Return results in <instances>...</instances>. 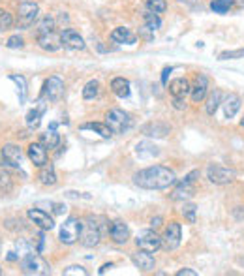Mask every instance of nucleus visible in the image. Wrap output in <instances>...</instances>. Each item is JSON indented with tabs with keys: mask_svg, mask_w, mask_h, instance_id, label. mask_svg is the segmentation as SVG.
Instances as JSON below:
<instances>
[{
	"mask_svg": "<svg viewBox=\"0 0 244 276\" xmlns=\"http://www.w3.org/2000/svg\"><path fill=\"white\" fill-rule=\"evenodd\" d=\"M134 182L145 190H165L177 182V175L173 169L165 165H151V168L137 171L134 175Z\"/></svg>",
	"mask_w": 244,
	"mask_h": 276,
	"instance_id": "nucleus-1",
	"label": "nucleus"
},
{
	"mask_svg": "<svg viewBox=\"0 0 244 276\" xmlns=\"http://www.w3.org/2000/svg\"><path fill=\"white\" fill-rule=\"evenodd\" d=\"M102 224H100V220H98L96 216H88L87 222L83 224V229H81V244L83 246H87V248H94V246H98L100 244V241H102Z\"/></svg>",
	"mask_w": 244,
	"mask_h": 276,
	"instance_id": "nucleus-2",
	"label": "nucleus"
},
{
	"mask_svg": "<svg viewBox=\"0 0 244 276\" xmlns=\"http://www.w3.org/2000/svg\"><path fill=\"white\" fill-rule=\"evenodd\" d=\"M21 271L25 274H34V276H45L51 272L47 261L40 255V252H30L25 257H21Z\"/></svg>",
	"mask_w": 244,
	"mask_h": 276,
	"instance_id": "nucleus-3",
	"label": "nucleus"
},
{
	"mask_svg": "<svg viewBox=\"0 0 244 276\" xmlns=\"http://www.w3.org/2000/svg\"><path fill=\"white\" fill-rule=\"evenodd\" d=\"M105 124L111 128L113 134H124L132 128V117L122 109H109L105 113Z\"/></svg>",
	"mask_w": 244,
	"mask_h": 276,
	"instance_id": "nucleus-4",
	"label": "nucleus"
},
{
	"mask_svg": "<svg viewBox=\"0 0 244 276\" xmlns=\"http://www.w3.org/2000/svg\"><path fill=\"white\" fill-rule=\"evenodd\" d=\"M81 229H83L81 220L76 218V216H70L64 224H62V226H60V233H59L60 243L76 244L77 241L81 238Z\"/></svg>",
	"mask_w": 244,
	"mask_h": 276,
	"instance_id": "nucleus-5",
	"label": "nucleus"
},
{
	"mask_svg": "<svg viewBox=\"0 0 244 276\" xmlns=\"http://www.w3.org/2000/svg\"><path fill=\"white\" fill-rule=\"evenodd\" d=\"M40 15V6L36 2H23L17 8V27L30 28Z\"/></svg>",
	"mask_w": 244,
	"mask_h": 276,
	"instance_id": "nucleus-6",
	"label": "nucleus"
},
{
	"mask_svg": "<svg viewBox=\"0 0 244 276\" xmlns=\"http://www.w3.org/2000/svg\"><path fill=\"white\" fill-rule=\"evenodd\" d=\"M180 241H182V228H180L179 222H169L165 231H163L162 237V248L167 250V252H173L180 246Z\"/></svg>",
	"mask_w": 244,
	"mask_h": 276,
	"instance_id": "nucleus-7",
	"label": "nucleus"
},
{
	"mask_svg": "<svg viewBox=\"0 0 244 276\" xmlns=\"http://www.w3.org/2000/svg\"><path fill=\"white\" fill-rule=\"evenodd\" d=\"M136 244L139 250H145V252L154 254V252H158V250L162 248V237L154 229H145V231H141L137 235Z\"/></svg>",
	"mask_w": 244,
	"mask_h": 276,
	"instance_id": "nucleus-8",
	"label": "nucleus"
},
{
	"mask_svg": "<svg viewBox=\"0 0 244 276\" xmlns=\"http://www.w3.org/2000/svg\"><path fill=\"white\" fill-rule=\"evenodd\" d=\"M64 94V81L59 76H51L45 79L44 88H42V98L49 100V102H59Z\"/></svg>",
	"mask_w": 244,
	"mask_h": 276,
	"instance_id": "nucleus-9",
	"label": "nucleus"
},
{
	"mask_svg": "<svg viewBox=\"0 0 244 276\" xmlns=\"http://www.w3.org/2000/svg\"><path fill=\"white\" fill-rule=\"evenodd\" d=\"M197 177H199V171H197V169L186 175L184 180H180L179 186L175 188L171 197H173V199H188V197H192L195 192V180H197Z\"/></svg>",
	"mask_w": 244,
	"mask_h": 276,
	"instance_id": "nucleus-10",
	"label": "nucleus"
},
{
	"mask_svg": "<svg viewBox=\"0 0 244 276\" xmlns=\"http://www.w3.org/2000/svg\"><path fill=\"white\" fill-rule=\"evenodd\" d=\"M207 179L214 184H229L235 180V173L231 169L222 168V165H216V163H211L207 168Z\"/></svg>",
	"mask_w": 244,
	"mask_h": 276,
	"instance_id": "nucleus-11",
	"label": "nucleus"
},
{
	"mask_svg": "<svg viewBox=\"0 0 244 276\" xmlns=\"http://www.w3.org/2000/svg\"><path fill=\"white\" fill-rule=\"evenodd\" d=\"M132 261H134V265L143 272H152L156 269V260H154V255L151 252H145V250H139L132 254Z\"/></svg>",
	"mask_w": 244,
	"mask_h": 276,
	"instance_id": "nucleus-12",
	"label": "nucleus"
},
{
	"mask_svg": "<svg viewBox=\"0 0 244 276\" xmlns=\"http://www.w3.org/2000/svg\"><path fill=\"white\" fill-rule=\"evenodd\" d=\"M60 40H62V45L71 51H83L85 49V40L81 38V34L77 32L76 28H64L60 32Z\"/></svg>",
	"mask_w": 244,
	"mask_h": 276,
	"instance_id": "nucleus-13",
	"label": "nucleus"
},
{
	"mask_svg": "<svg viewBox=\"0 0 244 276\" xmlns=\"http://www.w3.org/2000/svg\"><path fill=\"white\" fill-rule=\"evenodd\" d=\"M27 216H28V220L34 224V226H38V228L44 229V231H49V229L54 228L53 218L49 216L45 211H42V209H28Z\"/></svg>",
	"mask_w": 244,
	"mask_h": 276,
	"instance_id": "nucleus-14",
	"label": "nucleus"
},
{
	"mask_svg": "<svg viewBox=\"0 0 244 276\" xmlns=\"http://www.w3.org/2000/svg\"><path fill=\"white\" fill-rule=\"evenodd\" d=\"M190 94H192V102L194 103H201L207 98V94H209V77H207L205 73H199V76L195 77Z\"/></svg>",
	"mask_w": 244,
	"mask_h": 276,
	"instance_id": "nucleus-15",
	"label": "nucleus"
},
{
	"mask_svg": "<svg viewBox=\"0 0 244 276\" xmlns=\"http://www.w3.org/2000/svg\"><path fill=\"white\" fill-rule=\"evenodd\" d=\"M2 156H4V162L11 168H21L23 163V151L19 145H13V143H8V145L2 146Z\"/></svg>",
	"mask_w": 244,
	"mask_h": 276,
	"instance_id": "nucleus-16",
	"label": "nucleus"
},
{
	"mask_svg": "<svg viewBox=\"0 0 244 276\" xmlns=\"http://www.w3.org/2000/svg\"><path fill=\"white\" fill-rule=\"evenodd\" d=\"M28 160L36 165V168H42L47 163V146L44 143H30L27 149Z\"/></svg>",
	"mask_w": 244,
	"mask_h": 276,
	"instance_id": "nucleus-17",
	"label": "nucleus"
},
{
	"mask_svg": "<svg viewBox=\"0 0 244 276\" xmlns=\"http://www.w3.org/2000/svg\"><path fill=\"white\" fill-rule=\"evenodd\" d=\"M109 235H111V241H113L115 244H126L128 243V238H130V229H128L126 222H122V220H115V222H111Z\"/></svg>",
	"mask_w": 244,
	"mask_h": 276,
	"instance_id": "nucleus-18",
	"label": "nucleus"
},
{
	"mask_svg": "<svg viewBox=\"0 0 244 276\" xmlns=\"http://www.w3.org/2000/svg\"><path fill=\"white\" fill-rule=\"evenodd\" d=\"M38 45L44 51H49V53H54L62 47V40L60 36H57L54 32H47V34H38Z\"/></svg>",
	"mask_w": 244,
	"mask_h": 276,
	"instance_id": "nucleus-19",
	"label": "nucleus"
},
{
	"mask_svg": "<svg viewBox=\"0 0 244 276\" xmlns=\"http://www.w3.org/2000/svg\"><path fill=\"white\" fill-rule=\"evenodd\" d=\"M192 85L186 77H179V79H173L169 83V94L173 98H186L190 94Z\"/></svg>",
	"mask_w": 244,
	"mask_h": 276,
	"instance_id": "nucleus-20",
	"label": "nucleus"
},
{
	"mask_svg": "<svg viewBox=\"0 0 244 276\" xmlns=\"http://www.w3.org/2000/svg\"><path fill=\"white\" fill-rule=\"evenodd\" d=\"M109 38L113 44H136L137 42V36L128 27H117Z\"/></svg>",
	"mask_w": 244,
	"mask_h": 276,
	"instance_id": "nucleus-21",
	"label": "nucleus"
},
{
	"mask_svg": "<svg viewBox=\"0 0 244 276\" xmlns=\"http://www.w3.org/2000/svg\"><path fill=\"white\" fill-rule=\"evenodd\" d=\"M223 102V94L220 88H214V90L207 96V103H205V113L209 115V117H214V113L218 111V107L222 105Z\"/></svg>",
	"mask_w": 244,
	"mask_h": 276,
	"instance_id": "nucleus-22",
	"label": "nucleus"
},
{
	"mask_svg": "<svg viewBox=\"0 0 244 276\" xmlns=\"http://www.w3.org/2000/svg\"><path fill=\"white\" fill-rule=\"evenodd\" d=\"M222 107H223L226 119H233L240 109V98L237 96V94H228V98L222 102Z\"/></svg>",
	"mask_w": 244,
	"mask_h": 276,
	"instance_id": "nucleus-23",
	"label": "nucleus"
},
{
	"mask_svg": "<svg viewBox=\"0 0 244 276\" xmlns=\"http://www.w3.org/2000/svg\"><path fill=\"white\" fill-rule=\"evenodd\" d=\"M171 132L167 124H163V122H151V124H146L143 128V134L148 137H165Z\"/></svg>",
	"mask_w": 244,
	"mask_h": 276,
	"instance_id": "nucleus-24",
	"label": "nucleus"
},
{
	"mask_svg": "<svg viewBox=\"0 0 244 276\" xmlns=\"http://www.w3.org/2000/svg\"><path fill=\"white\" fill-rule=\"evenodd\" d=\"M38 180L44 186H53V184H57V173H54V168L53 163H45V165H42L40 168V173H38Z\"/></svg>",
	"mask_w": 244,
	"mask_h": 276,
	"instance_id": "nucleus-25",
	"label": "nucleus"
},
{
	"mask_svg": "<svg viewBox=\"0 0 244 276\" xmlns=\"http://www.w3.org/2000/svg\"><path fill=\"white\" fill-rule=\"evenodd\" d=\"M111 90L119 98H128L130 96V81L124 77H115L111 81Z\"/></svg>",
	"mask_w": 244,
	"mask_h": 276,
	"instance_id": "nucleus-26",
	"label": "nucleus"
},
{
	"mask_svg": "<svg viewBox=\"0 0 244 276\" xmlns=\"http://www.w3.org/2000/svg\"><path fill=\"white\" fill-rule=\"evenodd\" d=\"M136 154L139 158H152V156H158L160 151H158L156 145H152L148 141H141V143L136 145Z\"/></svg>",
	"mask_w": 244,
	"mask_h": 276,
	"instance_id": "nucleus-27",
	"label": "nucleus"
},
{
	"mask_svg": "<svg viewBox=\"0 0 244 276\" xmlns=\"http://www.w3.org/2000/svg\"><path fill=\"white\" fill-rule=\"evenodd\" d=\"M81 130H92V132H96L98 136H102L103 139H109V137L113 136L111 128H109L105 122H87V124L81 126Z\"/></svg>",
	"mask_w": 244,
	"mask_h": 276,
	"instance_id": "nucleus-28",
	"label": "nucleus"
},
{
	"mask_svg": "<svg viewBox=\"0 0 244 276\" xmlns=\"http://www.w3.org/2000/svg\"><path fill=\"white\" fill-rule=\"evenodd\" d=\"M143 21H145V28L146 30H151V32H156L158 28L162 27V19H160V15L151 10H146V13L143 15Z\"/></svg>",
	"mask_w": 244,
	"mask_h": 276,
	"instance_id": "nucleus-29",
	"label": "nucleus"
},
{
	"mask_svg": "<svg viewBox=\"0 0 244 276\" xmlns=\"http://www.w3.org/2000/svg\"><path fill=\"white\" fill-rule=\"evenodd\" d=\"M44 105H40L38 109H30L27 115V124L28 128H38L40 122H42V115H44Z\"/></svg>",
	"mask_w": 244,
	"mask_h": 276,
	"instance_id": "nucleus-30",
	"label": "nucleus"
},
{
	"mask_svg": "<svg viewBox=\"0 0 244 276\" xmlns=\"http://www.w3.org/2000/svg\"><path fill=\"white\" fill-rule=\"evenodd\" d=\"M40 143H44L47 149H57V146H59V143H60V136L54 132V128H51L47 134H44V136H42V141H40Z\"/></svg>",
	"mask_w": 244,
	"mask_h": 276,
	"instance_id": "nucleus-31",
	"label": "nucleus"
},
{
	"mask_svg": "<svg viewBox=\"0 0 244 276\" xmlns=\"http://www.w3.org/2000/svg\"><path fill=\"white\" fill-rule=\"evenodd\" d=\"M233 2H235V0H212L211 10L214 11V13H220V15H223V13H228V11L231 10Z\"/></svg>",
	"mask_w": 244,
	"mask_h": 276,
	"instance_id": "nucleus-32",
	"label": "nucleus"
},
{
	"mask_svg": "<svg viewBox=\"0 0 244 276\" xmlns=\"http://www.w3.org/2000/svg\"><path fill=\"white\" fill-rule=\"evenodd\" d=\"M98 92H100V83L96 79H90V81L83 87V98L85 100H94L98 96Z\"/></svg>",
	"mask_w": 244,
	"mask_h": 276,
	"instance_id": "nucleus-33",
	"label": "nucleus"
},
{
	"mask_svg": "<svg viewBox=\"0 0 244 276\" xmlns=\"http://www.w3.org/2000/svg\"><path fill=\"white\" fill-rule=\"evenodd\" d=\"M11 190H13V180H11L10 173L0 171V194L6 195V194H10Z\"/></svg>",
	"mask_w": 244,
	"mask_h": 276,
	"instance_id": "nucleus-34",
	"label": "nucleus"
},
{
	"mask_svg": "<svg viewBox=\"0 0 244 276\" xmlns=\"http://www.w3.org/2000/svg\"><path fill=\"white\" fill-rule=\"evenodd\" d=\"M145 4H146V10L154 11L158 15L167 10V2H165V0H146Z\"/></svg>",
	"mask_w": 244,
	"mask_h": 276,
	"instance_id": "nucleus-35",
	"label": "nucleus"
},
{
	"mask_svg": "<svg viewBox=\"0 0 244 276\" xmlns=\"http://www.w3.org/2000/svg\"><path fill=\"white\" fill-rule=\"evenodd\" d=\"M195 211H197V207H195L194 203H184V205H182V209H180L182 216H184V220L188 224L195 222Z\"/></svg>",
	"mask_w": 244,
	"mask_h": 276,
	"instance_id": "nucleus-36",
	"label": "nucleus"
},
{
	"mask_svg": "<svg viewBox=\"0 0 244 276\" xmlns=\"http://www.w3.org/2000/svg\"><path fill=\"white\" fill-rule=\"evenodd\" d=\"M11 25H13V17H11V13L0 10V32H4V30L11 28Z\"/></svg>",
	"mask_w": 244,
	"mask_h": 276,
	"instance_id": "nucleus-37",
	"label": "nucleus"
},
{
	"mask_svg": "<svg viewBox=\"0 0 244 276\" xmlns=\"http://www.w3.org/2000/svg\"><path fill=\"white\" fill-rule=\"evenodd\" d=\"M53 28H54V21L51 19V17H45V19H42L38 25V34L53 32Z\"/></svg>",
	"mask_w": 244,
	"mask_h": 276,
	"instance_id": "nucleus-38",
	"label": "nucleus"
},
{
	"mask_svg": "<svg viewBox=\"0 0 244 276\" xmlns=\"http://www.w3.org/2000/svg\"><path fill=\"white\" fill-rule=\"evenodd\" d=\"M62 274L64 276H87L88 272H87V269L81 265H71V267H68V269H64Z\"/></svg>",
	"mask_w": 244,
	"mask_h": 276,
	"instance_id": "nucleus-39",
	"label": "nucleus"
},
{
	"mask_svg": "<svg viewBox=\"0 0 244 276\" xmlns=\"http://www.w3.org/2000/svg\"><path fill=\"white\" fill-rule=\"evenodd\" d=\"M233 59H244V49H237V51H223L220 54V60H233Z\"/></svg>",
	"mask_w": 244,
	"mask_h": 276,
	"instance_id": "nucleus-40",
	"label": "nucleus"
},
{
	"mask_svg": "<svg viewBox=\"0 0 244 276\" xmlns=\"http://www.w3.org/2000/svg\"><path fill=\"white\" fill-rule=\"evenodd\" d=\"M25 45V40L21 36H11L8 42H6V47L8 49H21Z\"/></svg>",
	"mask_w": 244,
	"mask_h": 276,
	"instance_id": "nucleus-41",
	"label": "nucleus"
},
{
	"mask_svg": "<svg viewBox=\"0 0 244 276\" xmlns=\"http://www.w3.org/2000/svg\"><path fill=\"white\" fill-rule=\"evenodd\" d=\"M11 81H15L19 85V90H21V100H25V94H27V83H25V77L21 76H10Z\"/></svg>",
	"mask_w": 244,
	"mask_h": 276,
	"instance_id": "nucleus-42",
	"label": "nucleus"
},
{
	"mask_svg": "<svg viewBox=\"0 0 244 276\" xmlns=\"http://www.w3.org/2000/svg\"><path fill=\"white\" fill-rule=\"evenodd\" d=\"M186 98H173V107L179 109V111H182V109H186Z\"/></svg>",
	"mask_w": 244,
	"mask_h": 276,
	"instance_id": "nucleus-43",
	"label": "nucleus"
},
{
	"mask_svg": "<svg viewBox=\"0 0 244 276\" xmlns=\"http://www.w3.org/2000/svg\"><path fill=\"white\" fill-rule=\"evenodd\" d=\"M177 276H197V272L192 271V269H180V271L177 272Z\"/></svg>",
	"mask_w": 244,
	"mask_h": 276,
	"instance_id": "nucleus-44",
	"label": "nucleus"
},
{
	"mask_svg": "<svg viewBox=\"0 0 244 276\" xmlns=\"http://www.w3.org/2000/svg\"><path fill=\"white\" fill-rule=\"evenodd\" d=\"M171 71H173V68H165V70L162 71V83H163V85L167 83V76L171 73Z\"/></svg>",
	"mask_w": 244,
	"mask_h": 276,
	"instance_id": "nucleus-45",
	"label": "nucleus"
},
{
	"mask_svg": "<svg viewBox=\"0 0 244 276\" xmlns=\"http://www.w3.org/2000/svg\"><path fill=\"white\" fill-rule=\"evenodd\" d=\"M111 269H113V263H105V265L100 269V274H105V272L111 271Z\"/></svg>",
	"mask_w": 244,
	"mask_h": 276,
	"instance_id": "nucleus-46",
	"label": "nucleus"
},
{
	"mask_svg": "<svg viewBox=\"0 0 244 276\" xmlns=\"http://www.w3.org/2000/svg\"><path fill=\"white\" fill-rule=\"evenodd\" d=\"M54 212H57V214H62V212H66V205H54Z\"/></svg>",
	"mask_w": 244,
	"mask_h": 276,
	"instance_id": "nucleus-47",
	"label": "nucleus"
},
{
	"mask_svg": "<svg viewBox=\"0 0 244 276\" xmlns=\"http://www.w3.org/2000/svg\"><path fill=\"white\" fill-rule=\"evenodd\" d=\"M180 2H182V4H188L190 8H195V6H197V0H180Z\"/></svg>",
	"mask_w": 244,
	"mask_h": 276,
	"instance_id": "nucleus-48",
	"label": "nucleus"
},
{
	"mask_svg": "<svg viewBox=\"0 0 244 276\" xmlns=\"http://www.w3.org/2000/svg\"><path fill=\"white\" fill-rule=\"evenodd\" d=\"M160 222H162V218H160V216H158V218H152V228H154V229H156L158 228V226H160Z\"/></svg>",
	"mask_w": 244,
	"mask_h": 276,
	"instance_id": "nucleus-49",
	"label": "nucleus"
},
{
	"mask_svg": "<svg viewBox=\"0 0 244 276\" xmlns=\"http://www.w3.org/2000/svg\"><path fill=\"white\" fill-rule=\"evenodd\" d=\"M240 126H242V128H244V117H242V119H240Z\"/></svg>",
	"mask_w": 244,
	"mask_h": 276,
	"instance_id": "nucleus-50",
	"label": "nucleus"
},
{
	"mask_svg": "<svg viewBox=\"0 0 244 276\" xmlns=\"http://www.w3.org/2000/svg\"><path fill=\"white\" fill-rule=\"evenodd\" d=\"M0 254H2V243H0Z\"/></svg>",
	"mask_w": 244,
	"mask_h": 276,
	"instance_id": "nucleus-51",
	"label": "nucleus"
},
{
	"mask_svg": "<svg viewBox=\"0 0 244 276\" xmlns=\"http://www.w3.org/2000/svg\"><path fill=\"white\" fill-rule=\"evenodd\" d=\"M0 274H2V269H0Z\"/></svg>",
	"mask_w": 244,
	"mask_h": 276,
	"instance_id": "nucleus-52",
	"label": "nucleus"
}]
</instances>
